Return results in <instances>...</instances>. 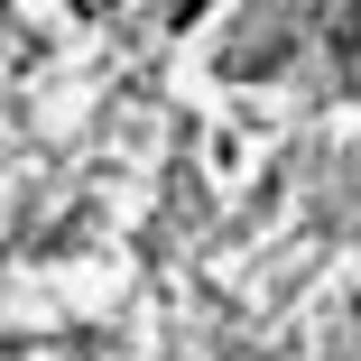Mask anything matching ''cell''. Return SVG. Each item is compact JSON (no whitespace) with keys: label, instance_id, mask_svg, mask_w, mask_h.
<instances>
[{"label":"cell","instance_id":"1","mask_svg":"<svg viewBox=\"0 0 361 361\" xmlns=\"http://www.w3.org/2000/svg\"><path fill=\"white\" fill-rule=\"evenodd\" d=\"M204 10H213V0H167V28H195Z\"/></svg>","mask_w":361,"mask_h":361},{"label":"cell","instance_id":"2","mask_svg":"<svg viewBox=\"0 0 361 361\" xmlns=\"http://www.w3.org/2000/svg\"><path fill=\"white\" fill-rule=\"evenodd\" d=\"M84 10H121V0H84Z\"/></svg>","mask_w":361,"mask_h":361}]
</instances>
